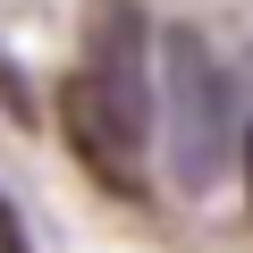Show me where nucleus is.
<instances>
[{"label":"nucleus","instance_id":"f257e3e1","mask_svg":"<svg viewBox=\"0 0 253 253\" xmlns=\"http://www.w3.org/2000/svg\"><path fill=\"white\" fill-rule=\"evenodd\" d=\"M161 84H152V34L135 17V0H101L84 26V59L59 84V126L84 177L110 194H144V152L161 135Z\"/></svg>","mask_w":253,"mask_h":253},{"label":"nucleus","instance_id":"f03ea898","mask_svg":"<svg viewBox=\"0 0 253 253\" xmlns=\"http://www.w3.org/2000/svg\"><path fill=\"white\" fill-rule=\"evenodd\" d=\"M152 84H161V152H169V177H177L186 194H211L219 169H228V152L245 161V135H253L245 110H236L228 68L211 59V42H203L194 26H169Z\"/></svg>","mask_w":253,"mask_h":253},{"label":"nucleus","instance_id":"7ed1b4c3","mask_svg":"<svg viewBox=\"0 0 253 253\" xmlns=\"http://www.w3.org/2000/svg\"><path fill=\"white\" fill-rule=\"evenodd\" d=\"M0 253H26V228H17V211L0 203Z\"/></svg>","mask_w":253,"mask_h":253},{"label":"nucleus","instance_id":"20e7f679","mask_svg":"<svg viewBox=\"0 0 253 253\" xmlns=\"http://www.w3.org/2000/svg\"><path fill=\"white\" fill-rule=\"evenodd\" d=\"M245 203H253V135H245Z\"/></svg>","mask_w":253,"mask_h":253}]
</instances>
